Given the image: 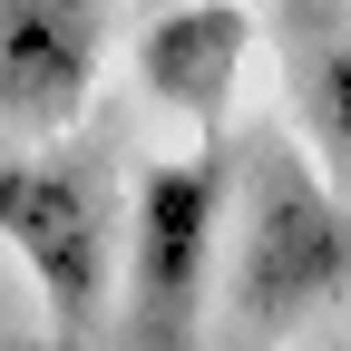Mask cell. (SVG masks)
Masks as SVG:
<instances>
[{
  "label": "cell",
  "mask_w": 351,
  "mask_h": 351,
  "mask_svg": "<svg viewBox=\"0 0 351 351\" xmlns=\"http://www.w3.org/2000/svg\"><path fill=\"white\" fill-rule=\"evenodd\" d=\"M0 244L20 254V274L39 293L59 341H78L117 293V215L78 166L0 156Z\"/></svg>",
  "instance_id": "3957f363"
},
{
  "label": "cell",
  "mask_w": 351,
  "mask_h": 351,
  "mask_svg": "<svg viewBox=\"0 0 351 351\" xmlns=\"http://www.w3.org/2000/svg\"><path fill=\"white\" fill-rule=\"evenodd\" d=\"M225 195H234L225 147L166 156V166L137 176L117 283H127V322H137L147 351H186L195 341V313H205L215 274H225Z\"/></svg>",
  "instance_id": "7a4b0ae2"
},
{
  "label": "cell",
  "mask_w": 351,
  "mask_h": 351,
  "mask_svg": "<svg viewBox=\"0 0 351 351\" xmlns=\"http://www.w3.org/2000/svg\"><path fill=\"white\" fill-rule=\"evenodd\" d=\"M108 10L117 0H0V117L10 127H69L108 69Z\"/></svg>",
  "instance_id": "277c9868"
},
{
  "label": "cell",
  "mask_w": 351,
  "mask_h": 351,
  "mask_svg": "<svg viewBox=\"0 0 351 351\" xmlns=\"http://www.w3.org/2000/svg\"><path fill=\"white\" fill-rule=\"evenodd\" d=\"M137 78L156 108H186V117H225L234 78H244V10L234 0H186L137 29Z\"/></svg>",
  "instance_id": "5b68a950"
},
{
  "label": "cell",
  "mask_w": 351,
  "mask_h": 351,
  "mask_svg": "<svg viewBox=\"0 0 351 351\" xmlns=\"http://www.w3.org/2000/svg\"><path fill=\"white\" fill-rule=\"evenodd\" d=\"M351 283V205L302 147H263L225 195V293L254 332H293Z\"/></svg>",
  "instance_id": "6da1fadb"
},
{
  "label": "cell",
  "mask_w": 351,
  "mask_h": 351,
  "mask_svg": "<svg viewBox=\"0 0 351 351\" xmlns=\"http://www.w3.org/2000/svg\"><path fill=\"white\" fill-rule=\"evenodd\" d=\"M302 117H313V156L332 186H351V39L302 59Z\"/></svg>",
  "instance_id": "8992f818"
}]
</instances>
